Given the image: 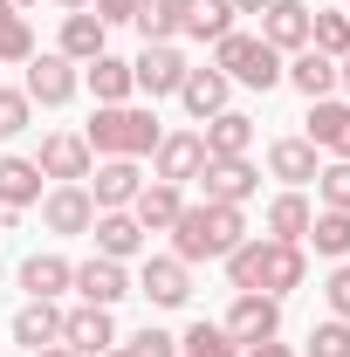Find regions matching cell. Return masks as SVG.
I'll use <instances>...</instances> for the list:
<instances>
[{"instance_id": "obj_1", "label": "cell", "mask_w": 350, "mask_h": 357, "mask_svg": "<svg viewBox=\"0 0 350 357\" xmlns=\"http://www.w3.org/2000/svg\"><path fill=\"white\" fill-rule=\"evenodd\" d=\"M227 282H234L241 296H248V289L289 296V289L309 282V255H303V241H268V234H254V241H241V248L227 255Z\"/></svg>"}, {"instance_id": "obj_2", "label": "cell", "mask_w": 350, "mask_h": 357, "mask_svg": "<svg viewBox=\"0 0 350 357\" xmlns=\"http://www.w3.org/2000/svg\"><path fill=\"white\" fill-rule=\"evenodd\" d=\"M241 241H248V213H241V206L199 199V206H185V213L172 220V255L185 268H192V261H227Z\"/></svg>"}, {"instance_id": "obj_3", "label": "cell", "mask_w": 350, "mask_h": 357, "mask_svg": "<svg viewBox=\"0 0 350 357\" xmlns=\"http://www.w3.org/2000/svg\"><path fill=\"white\" fill-rule=\"evenodd\" d=\"M158 137H165V131H158L151 110H137V103H96L83 144L96 151V158H151Z\"/></svg>"}, {"instance_id": "obj_4", "label": "cell", "mask_w": 350, "mask_h": 357, "mask_svg": "<svg viewBox=\"0 0 350 357\" xmlns=\"http://www.w3.org/2000/svg\"><path fill=\"white\" fill-rule=\"evenodd\" d=\"M213 69L227 83H241V89H275L282 83V55H275L261 35H241V28L213 42Z\"/></svg>"}, {"instance_id": "obj_5", "label": "cell", "mask_w": 350, "mask_h": 357, "mask_svg": "<svg viewBox=\"0 0 350 357\" xmlns=\"http://www.w3.org/2000/svg\"><path fill=\"white\" fill-rule=\"evenodd\" d=\"M28 103H42V110H62L76 89H83V69L62 55V48H48V55H28Z\"/></svg>"}, {"instance_id": "obj_6", "label": "cell", "mask_w": 350, "mask_h": 357, "mask_svg": "<svg viewBox=\"0 0 350 357\" xmlns=\"http://www.w3.org/2000/svg\"><path fill=\"white\" fill-rule=\"evenodd\" d=\"M241 351L248 344H268V337H282V296H261V289H248V296H234V310L220 323Z\"/></svg>"}, {"instance_id": "obj_7", "label": "cell", "mask_w": 350, "mask_h": 357, "mask_svg": "<svg viewBox=\"0 0 350 357\" xmlns=\"http://www.w3.org/2000/svg\"><path fill=\"white\" fill-rule=\"evenodd\" d=\"M35 165H42V178H55V185H83L89 165H96V151L83 144V131H48L42 151H35Z\"/></svg>"}, {"instance_id": "obj_8", "label": "cell", "mask_w": 350, "mask_h": 357, "mask_svg": "<svg viewBox=\"0 0 350 357\" xmlns=\"http://www.w3.org/2000/svg\"><path fill=\"white\" fill-rule=\"evenodd\" d=\"M185 55H178V42H144V55L131 62V83L144 89V96H178V83H185Z\"/></svg>"}, {"instance_id": "obj_9", "label": "cell", "mask_w": 350, "mask_h": 357, "mask_svg": "<svg viewBox=\"0 0 350 357\" xmlns=\"http://www.w3.org/2000/svg\"><path fill=\"white\" fill-rule=\"evenodd\" d=\"M89 199H96V213H124L137 199V185H144V172H137V158H96L89 165Z\"/></svg>"}, {"instance_id": "obj_10", "label": "cell", "mask_w": 350, "mask_h": 357, "mask_svg": "<svg viewBox=\"0 0 350 357\" xmlns=\"http://www.w3.org/2000/svg\"><path fill=\"white\" fill-rule=\"evenodd\" d=\"M137 296H151L158 310H178V303L192 296V268L178 261V255H144V268H137Z\"/></svg>"}, {"instance_id": "obj_11", "label": "cell", "mask_w": 350, "mask_h": 357, "mask_svg": "<svg viewBox=\"0 0 350 357\" xmlns=\"http://www.w3.org/2000/svg\"><path fill=\"white\" fill-rule=\"evenodd\" d=\"M199 178H206V199H213V206H248V199L261 192V172H254L248 158H206Z\"/></svg>"}, {"instance_id": "obj_12", "label": "cell", "mask_w": 350, "mask_h": 357, "mask_svg": "<svg viewBox=\"0 0 350 357\" xmlns=\"http://www.w3.org/2000/svg\"><path fill=\"white\" fill-rule=\"evenodd\" d=\"M199 165H206V144H199V131H165V137H158V151H151V178H165V185L199 178Z\"/></svg>"}, {"instance_id": "obj_13", "label": "cell", "mask_w": 350, "mask_h": 357, "mask_svg": "<svg viewBox=\"0 0 350 357\" xmlns=\"http://www.w3.org/2000/svg\"><path fill=\"white\" fill-rule=\"evenodd\" d=\"M42 227L48 234H89V227H96L89 185H48L42 192Z\"/></svg>"}, {"instance_id": "obj_14", "label": "cell", "mask_w": 350, "mask_h": 357, "mask_svg": "<svg viewBox=\"0 0 350 357\" xmlns=\"http://www.w3.org/2000/svg\"><path fill=\"white\" fill-rule=\"evenodd\" d=\"M76 296H83L89 310H117V303L131 296V275H124V261H110V255H89V261L76 268Z\"/></svg>"}, {"instance_id": "obj_15", "label": "cell", "mask_w": 350, "mask_h": 357, "mask_svg": "<svg viewBox=\"0 0 350 357\" xmlns=\"http://www.w3.org/2000/svg\"><path fill=\"white\" fill-rule=\"evenodd\" d=\"M261 42L275 48V55L309 48V0H268L261 7Z\"/></svg>"}, {"instance_id": "obj_16", "label": "cell", "mask_w": 350, "mask_h": 357, "mask_svg": "<svg viewBox=\"0 0 350 357\" xmlns=\"http://www.w3.org/2000/svg\"><path fill=\"white\" fill-rule=\"evenodd\" d=\"M62 344L76 357H103V351H117V323H110V310H62Z\"/></svg>"}, {"instance_id": "obj_17", "label": "cell", "mask_w": 350, "mask_h": 357, "mask_svg": "<svg viewBox=\"0 0 350 357\" xmlns=\"http://www.w3.org/2000/svg\"><path fill=\"white\" fill-rule=\"evenodd\" d=\"M185 213V185H165V178H151V185H137L131 199V220L144 234H172V220Z\"/></svg>"}, {"instance_id": "obj_18", "label": "cell", "mask_w": 350, "mask_h": 357, "mask_svg": "<svg viewBox=\"0 0 350 357\" xmlns=\"http://www.w3.org/2000/svg\"><path fill=\"white\" fill-rule=\"evenodd\" d=\"M268 172L282 178V185H296V192H303L309 178L323 172V158H316V144H309V137H275V144H268Z\"/></svg>"}, {"instance_id": "obj_19", "label": "cell", "mask_w": 350, "mask_h": 357, "mask_svg": "<svg viewBox=\"0 0 350 357\" xmlns=\"http://www.w3.org/2000/svg\"><path fill=\"white\" fill-rule=\"evenodd\" d=\"M309 144L330 158H350V103H337V96L309 103Z\"/></svg>"}, {"instance_id": "obj_20", "label": "cell", "mask_w": 350, "mask_h": 357, "mask_svg": "<svg viewBox=\"0 0 350 357\" xmlns=\"http://www.w3.org/2000/svg\"><path fill=\"white\" fill-rule=\"evenodd\" d=\"M89 234H96V255H110V261H137L144 255V227L131 220V206L124 213H96Z\"/></svg>"}, {"instance_id": "obj_21", "label": "cell", "mask_w": 350, "mask_h": 357, "mask_svg": "<svg viewBox=\"0 0 350 357\" xmlns=\"http://www.w3.org/2000/svg\"><path fill=\"white\" fill-rule=\"evenodd\" d=\"M199 144H206V158H248V144H254V117H241V110H220V117H206Z\"/></svg>"}, {"instance_id": "obj_22", "label": "cell", "mask_w": 350, "mask_h": 357, "mask_svg": "<svg viewBox=\"0 0 350 357\" xmlns=\"http://www.w3.org/2000/svg\"><path fill=\"white\" fill-rule=\"evenodd\" d=\"M21 289H28V303H55L62 289H76V268L62 255H28L21 261Z\"/></svg>"}, {"instance_id": "obj_23", "label": "cell", "mask_w": 350, "mask_h": 357, "mask_svg": "<svg viewBox=\"0 0 350 357\" xmlns=\"http://www.w3.org/2000/svg\"><path fill=\"white\" fill-rule=\"evenodd\" d=\"M227 96H234V83L220 76V69H185V83H178V103L206 124V117H220L227 110Z\"/></svg>"}, {"instance_id": "obj_24", "label": "cell", "mask_w": 350, "mask_h": 357, "mask_svg": "<svg viewBox=\"0 0 350 357\" xmlns=\"http://www.w3.org/2000/svg\"><path fill=\"white\" fill-rule=\"evenodd\" d=\"M0 206H7V213L42 206V165H35V158H0Z\"/></svg>"}, {"instance_id": "obj_25", "label": "cell", "mask_w": 350, "mask_h": 357, "mask_svg": "<svg viewBox=\"0 0 350 357\" xmlns=\"http://www.w3.org/2000/svg\"><path fill=\"white\" fill-rule=\"evenodd\" d=\"M178 35H192V42L234 35V0H178Z\"/></svg>"}, {"instance_id": "obj_26", "label": "cell", "mask_w": 350, "mask_h": 357, "mask_svg": "<svg viewBox=\"0 0 350 357\" xmlns=\"http://www.w3.org/2000/svg\"><path fill=\"white\" fill-rule=\"evenodd\" d=\"M282 83H296L309 103H323V96L337 89V62H330V55H316V48H296V55H289V69H282Z\"/></svg>"}, {"instance_id": "obj_27", "label": "cell", "mask_w": 350, "mask_h": 357, "mask_svg": "<svg viewBox=\"0 0 350 357\" xmlns=\"http://www.w3.org/2000/svg\"><path fill=\"white\" fill-rule=\"evenodd\" d=\"M83 83L96 89V103H131V62H124V55H110V48H103V55H96V62H83Z\"/></svg>"}, {"instance_id": "obj_28", "label": "cell", "mask_w": 350, "mask_h": 357, "mask_svg": "<svg viewBox=\"0 0 350 357\" xmlns=\"http://www.w3.org/2000/svg\"><path fill=\"white\" fill-rule=\"evenodd\" d=\"M7 330H14V344H28V351H42V344H62V310H55V303H21Z\"/></svg>"}, {"instance_id": "obj_29", "label": "cell", "mask_w": 350, "mask_h": 357, "mask_svg": "<svg viewBox=\"0 0 350 357\" xmlns=\"http://www.w3.org/2000/svg\"><path fill=\"white\" fill-rule=\"evenodd\" d=\"M103 42H110V28H103L89 7H83V14H62V55H69L76 69H83V62H96V55H103Z\"/></svg>"}, {"instance_id": "obj_30", "label": "cell", "mask_w": 350, "mask_h": 357, "mask_svg": "<svg viewBox=\"0 0 350 357\" xmlns=\"http://www.w3.org/2000/svg\"><path fill=\"white\" fill-rule=\"evenodd\" d=\"M309 220H316V206H309L296 185L268 199V241H303V234H309Z\"/></svg>"}, {"instance_id": "obj_31", "label": "cell", "mask_w": 350, "mask_h": 357, "mask_svg": "<svg viewBox=\"0 0 350 357\" xmlns=\"http://www.w3.org/2000/svg\"><path fill=\"white\" fill-rule=\"evenodd\" d=\"M309 48L330 55V62H344V55H350V14H337V7H309Z\"/></svg>"}, {"instance_id": "obj_32", "label": "cell", "mask_w": 350, "mask_h": 357, "mask_svg": "<svg viewBox=\"0 0 350 357\" xmlns=\"http://www.w3.org/2000/svg\"><path fill=\"white\" fill-rule=\"evenodd\" d=\"M303 241H316V255H323V261H344V255H350V213H330V206H323V213L309 220Z\"/></svg>"}, {"instance_id": "obj_33", "label": "cell", "mask_w": 350, "mask_h": 357, "mask_svg": "<svg viewBox=\"0 0 350 357\" xmlns=\"http://www.w3.org/2000/svg\"><path fill=\"white\" fill-rule=\"evenodd\" d=\"M131 28L144 42H178V0H137Z\"/></svg>"}, {"instance_id": "obj_34", "label": "cell", "mask_w": 350, "mask_h": 357, "mask_svg": "<svg viewBox=\"0 0 350 357\" xmlns=\"http://www.w3.org/2000/svg\"><path fill=\"white\" fill-rule=\"evenodd\" d=\"M178 357H241V344H234L220 323H192V330L178 337Z\"/></svg>"}, {"instance_id": "obj_35", "label": "cell", "mask_w": 350, "mask_h": 357, "mask_svg": "<svg viewBox=\"0 0 350 357\" xmlns=\"http://www.w3.org/2000/svg\"><path fill=\"white\" fill-rule=\"evenodd\" d=\"M309 185H316V199H323L330 213H350V158H330Z\"/></svg>"}, {"instance_id": "obj_36", "label": "cell", "mask_w": 350, "mask_h": 357, "mask_svg": "<svg viewBox=\"0 0 350 357\" xmlns=\"http://www.w3.org/2000/svg\"><path fill=\"white\" fill-rule=\"evenodd\" d=\"M35 55V28L21 14H0V62H28Z\"/></svg>"}, {"instance_id": "obj_37", "label": "cell", "mask_w": 350, "mask_h": 357, "mask_svg": "<svg viewBox=\"0 0 350 357\" xmlns=\"http://www.w3.org/2000/svg\"><path fill=\"white\" fill-rule=\"evenodd\" d=\"M309 357H350V323L344 316H330V323L309 330Z\"/></svg>"}, {"instance_id": "obj_38", "label": "cell", "mask_w": 350, "mask_h": 357, "mask_svg": "<svg viewBox=\"0 0 350 357\" xmlns=\"http://www.w3.org/2000/svg\"><path fill=\"white\" fill-rule=\"evenodd\" d=\"M28 117H35L28 89H0V137H21V131H28Z\"/></svg>"}, {"instance_id": "obj_39", "label": "cell", "mask_w": 350, "mask_h": 357, "mask_svg": "<svg viewBox=\"0 0 350 357\" xmlns=\"http://www.w3.org/2000/svg\"><path fill=\"white\" fill-rule=\"evenodd\" d=\"M124 351H131V357H178V337H172V330H151V323H144V330H137Z\"/></svg>"}, {"instance_id": "obj_40", "label": "cell", "mask_w": 350, "mask_h": 357, "mask_svg": "<svg viewBox=\"0 0 350 357\" xmlns=\"http://www.w3.org/2000/svg\"><path fill=\"white\" fill-rule=\"evenodd\" d=\"M323 296H330V316H344V323H350V268H330Z\"/></svg>"}, {"instance_id": "obj_41", "label": "cell", "mask_w": 350, "mask_h": 357, "mask_svg": "<svg viewBox=\"0 0 350 357\" xmlns=\"http://www.w3.org/2000/svg\"><path fill=\"white\" fill-rule=\"evenodd\" d=\"M241 357H296V351H289L282 337H268V344H248V351H241Z\"/></svg>"}, {"instance_id": "obj_42", "label": "cell", "mask_w": 350, "mask_h": 357, "mask_svg": "<svg viewBox=\"0 0 350 357\" xmlns=\"http://www.w3.org/2000/svg\"><path fill=\"white\" fill-rule=\"evenodd\" d=\"M337 89H344V103H350V55L337 62Z\"/></svg>"}, {"instance_id": "obj_43", "label": "cell", "mask_w": 350, "mask_h": 357, "mask_svg": "<svg viewBox=\"0 0 350 357\" xmlns=\"http://www.w3.org/2000/svg\"><path fill=\"white\" fill-rule=\"evenodd\" d=\"M35 357H76V351H69V344H42Z\"/></svg>"}, {"instance_id": "obj_44", "label": "cell", "mask_w": 350, "mask_h": 357, "mask_svg": "<svg viewBox=\"0 0 350 357\" xmlns=\"http://www.w3.org/2000/svg\"><path fill=\"white\" fill-rule=\"evenodd\" d=\"M268 0H234V14H261Z\"/></svg>"}, {"instance_id": "obj_45", "label": "cell", "mask_w": 350, "mask_h": 357, "mask_svg": "<svg viewBox=\"0 0 350 357\" xmlns=\"http://www.w3.org/2000/svg\"><path fill=\"white\" fill-rule=\"evenodd\" d=\"M55 7H62V14H83V7H89V0H55Z\"/></svg>"}, {"instance_id": "obj_46", "label": "cell", "mask_w": 350, "mask_h": 357, "mask_svg": "<svg viewBox=\"0 0 350 357\" xmlns=\"http://www.w3.org/2000/svg\"><path fill=\"white\" fill-rule=\"evenodd\" d=\"M7 7H14V14H21V7H35V0H7Z\"/></svg>"}, {"instance_id": "obj_47", "label": "cell", "mask_w": 350, "mask_h": 357, "mask_svg": "<svg viewBox=\"0 0 350 357\" xmlns=\"http://www.w3.org/2000/svg\"><path fill=\"white\" fill-rule=\"evenodd\" d=\"M7 220H14V213H7V206H0V227H7Z\"/></svg>"}, {"instance_id": "obj_48", "label": "cell", "mask_w": 350, "mask_h": 357, "mask_svg": "<svg viewBox=\"0 0 350 357\" xmlns=\"http://www.w3.org/2000/svg\"><path fill=\"white\" fill-rule=\"evenodd\" d=\"M0 14H14V7H7V0H0Z\"/></svg>"}, {"instance_id": "obj_49", "label": "cell", "mask_w": 350, "mask_h": 357, "mask_svg": "<svg viewBox=\"0 0 350 357\" xmlns=\"http://www.w3.org/2000/svg\"><path fill=\"white\" fill-rule=\"evenodd\" d=\"M344 14H350V7H344Z\"/></svg>"}]
</instances>
